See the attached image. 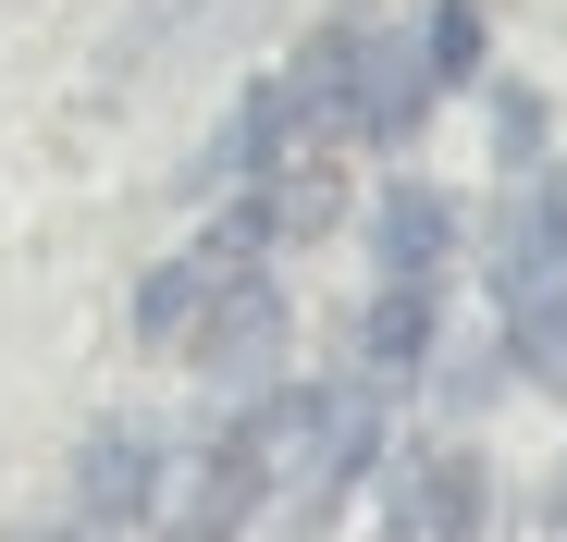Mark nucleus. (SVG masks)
<instances>
[{
  "label": "nucleus",
  "instance_id": "obj_1",
  "mask_svg": "<svg viewBox=\"0 0 567 542\" xmlns=\"http://www.w3.org/2000/svg\"><path fill=\"white\" fill-rule=\"evenodd\" d=\"M185 357H198L210 383H259V395H271V357H284V284H271L259 259L210 284V309L185 321Z\"/></svg>",
  "mask_w": 567,
  "mask_h": 542
},
{
  "label": "nucleus",
  "instance_id": "obj_2",
  "mask_svg": "<svg viewBox=\"0 0 567 542\" xmlns=\"http://www.w3.org/2000/svg\"><path fill=\"white\" fill-rule=\"evenodd\" d=\"M161 469H173V444H161L148 419H100V431H86V457H74V505L100 518V530H124V518L161 505Z\"/></svg>",
  "mask_w": 567,
  "mask_h": 542
},
{
  "label": "nucleus",
  "instance_id": "obj_3",
  "mask_svg": "<svg viewBox=\"0 0 567 542\" xmlns=\"http://www.w3.org/2000/svg\"><path fill=\"white\" fill-rule=\"evenodd\" d=\"M370 259H383V284H444L456 198H444V186H383V210H370Z\"/></svg>",
  "mask_w": 567,
  "mask_h": 542
},
{
  "label": "nucleus",
  "instance_id": "obj_4",
  "mask_svg": "<svg viewBox=\"0 0 567 542\" xmlns=\"http://www.w3.org/2000/svg\"><path fill=\"white\" fill-rule=\"evenodd\" d=\"M482 518H494V481H482V457H420L408 469V493H395V542H482Z\"/></svg>",
  "mask_w": 567,
  "mask_h": 542
},
{
  "label": "nucleus",
  "instance_id": "obj_5",
  "mask_svg": "<svg viewBox=\"0 0 567 542\" xmlns=\"http://www.w3.org/2000/svg\"><path fill=\"white\" fill-rule=\"evenodd\" d=\"M420 112H432V62H420V38H370V50H358V112H346V136L408 148Z\"/></svg>",
  "mask_w": 567,
  "mask_h": 542
},
{
  "label": "nucleus",
  "instance_id": "obj_6",
  "mask_svg": "<svg viewBox=\"0 0 567 542\" xmlns=\"http://www.w3.org/2000/svg\"><path fill=\"white\" fill-rule=\"evenodd\" d=\"M432 333H444V284H383V296H370V321H358V383L395 395L420 357H432Z\"/></svg>",
  "mask_w": 567,
  "mask_h": 542
},
{
  "label": "nucleus",
  "instance_id": "obj_7",
  "mask_svg": "<svg viewBox=\"0 0 567 542\" xmlns=\"http://www.w3.org/2000/svg\"><path fill=\"white\" fill-rule=\"evenodd\" d=\"M506 371L567 395V271H543L530 296H506Z\"/></svg>",
  "mask_w": 567,
  "mask_h": 542
},
{
  "label": "nucleus",
  "instance_id": "obj_8",
  "mask_svg": "<svg viewBox=\"0 0 567 542\" xmlns=\"http://www.w3.org/2000/svg\"><path fill=\"white\" fill-rule=\"evenodd\" d=\"M223 271H235V259H210V247H185V259H161L148 284H136V333H148V345H185V321L210 309V284H223Z\"/></svg>",
  "mask_w": 567,
  "mask_h": 542
},
{
  "label": "nucleus",
  "instance_id": "obj_9",
  "mask_svg": "<svg viewBox=\"0 0 567 542\" xmlns=\"http://www.w3.org/2000/svg\"><path fill=\"white\" fill-rule=\"evenodd\" d=\"M420 62H432V100L482 74V0H432V25H420Z\"/></svg>",
  "mask_w": 567,
  "mask_h": 542
},
{
  "label": "nucleus",
  "instance_id": "obj_10",
  "mask_svg": "<svg viewBox=\"0 0 567 542\" xmlns=\"http://www.w3.org/2000/svg\"><path fill=\"white\" fill-rule=\"evenodd\" d=\"M494 148H506V160L543 148V100H530V86H494Z\"/></svg>",
  "mask_w": 567,
  "mask_h": 542
},
{
  "label": "nucleus",
  "instance_id": "obj_11",
  "mask_svg": "<svg viewBox=\"0 0 567 542\" xmlns=\"http://www.w3.org/2000/svg\"><path fill=\"white\" fill-rule=\"evenodd\" d=\"M518 198H530V234H543V259L567 271V173H530Z\"/></svg>",
  "mask_w": 567,
  "mask_h": 542
},
{
  "label": "nucleus",
  "instance_id": "obj_12",
  "mask_svg": "<svg viewBox=\"0 0 567 542\" xmlns=\"http://www.w3.org/2000/svg\"><path fill=\"white\" fill-rule=\"evenodd\" d=\"M543 530H555V542H567V469H555V493H543Z\"/></svg>",
  "mask_w": 567,
  "mask_h": 542
},
{
  "label": "nucleus",
  "instance_id": "obj_13",
  "mask_svg": "<svg viewBox=\"0 0 567 542\" xmlns=\"http://www.w3.org/2000/svg\"><path fill=\"white\" fill-rule=\"evenodd\" d=\"M25 542H74V530H25Z\"/></svg>",
  "mask_w": 567,
  "mask_h": 542
}]
</instances>
